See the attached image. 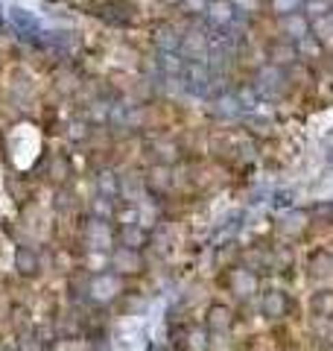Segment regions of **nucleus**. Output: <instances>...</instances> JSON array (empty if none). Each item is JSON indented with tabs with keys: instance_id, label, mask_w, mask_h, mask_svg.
<instances>
[{
	"instance_id": "obj_1",
	"label": "nucleus",
	"mask_w": 333,
	"mask_h": 351,
	"mask_svg": "<svg viewBox=\"0 0 333 351\" xmlns=\"http://www.w3.org/2000/svg\"><path fill=\"white\" fill-rule=\"evenodd\" d=\"M254 91H258L260 97H275L284 91V73H281V68L278 64H269V68H263L260 73H258V80H254Z\"/></svg>"
},
{
	"instance_id": "obj_2",
	"label": "nucleus",
	"mask_w": 333,
	"mask_h": 351,
	"mask_svg": "<svg viewBox=\"0 0 333 351\" xmlns=\"http://www.w3.org/2000/svg\"><path fill=\"white\" fill-rule=\"evenodd\" d=\"M281 29L290 41H301L313 32V21L304 15V9H298V12H290V15L281 18Z\"/></svg>"
},
{
	"instance_id": "obj_3",
	"label": "nucleus",
	"mask_w": 333,
	"mask_h": 351,
	"mask_svg": "<svg viewBox=\"0 0 333 351\" xmlns=\"http://www.w3.org/2000/svg\"><path fill=\"white\" fill-rule=\"evenodd\" d=\"M205 18H208V24L214 27V29H228L231 24H234V18L237 12L231 9V3H222V0H210L208 9H205Z\"/></svg>"
},
{
	"instance_id": "obj_4",
	"label": "nucleus",
	"mask_w": 333,
	"mask_h": 351,
	"mask_svg": "<svg viewBox=\"0 0 333 351\" xmlns=\"http://www.w3.org/2000/svg\"><path fill=\"white\" fill-rule=\"evenodd\" d=\"M152 44L158 47V53H175L182 44V36L173 24H158L152 27Z\"/></svg>"
},
{
	"instance_id": "obj_5",
	"label": "nucleus",
	"mask_w": 333,
	"mask_h": 351,
	"mask_svg": "<svg viewBox=\"0 0 333 351\" xmlns=\"http://www.w3.org/2000/svg\"><path fill=\"white\" fill-rule=\"evenodd\" d=\"M9 21H12V27L18 29L21 38H38V36H41L38 21L32 18L27 9H12V12H9Z\"/></svg>"
},
{
	"instance_id": "obj_6",
	"label": "nucleus",
	"mask_w": 333,
	"mask_h": 351,
	"mask_svg": "<svg viewBox=\"0 0 333 351\" xmlns=\"http://www.w3.org/2000/svg\"><path fill=\"white\" fill-rule=\"evenodd\" d=\"M182 76L187 80V88H190V91H199V94H205V91H208L210 73H208L205 64L199 68L196 62H187V64H184V71H182Z\"/></svg>"
},
{
	"instance_id": "obj_7",
	"label": "nucleus",
	"mask_w": 333,
	"mask_h": 351,
	"mask_svg": "<svg viewBox=\"0 0 333 351\" xmlns=\"http://www.w3.org/2000/svg\"><path fill=\"white\" fill-rule=\"evenodd\" d=\"M298 59V47H295V41H290V38H284V41H272L269 44V62L272 64H290V62H295Z\"/></svg>"
},
{
	"instance_id": "obj_8",
	"label": "nucleus",
	"mask_w": 333,
	"mask_h": 351,
	"mask_svg": "<svg viewBox=\"0 0 333 351\" xmlns=\"http://www.w3.org/2000/svg\"><path fill=\"white\" fill-rule=\"evenodd\" d=\"M179 50H182V56L187 62H199L196 59V50H199V56H205V53L210 50V41L205 36H199V32H190V36H182Z\"/></svg>"
},
{
	"instance_id": "obj_9",
	"label": "nucleus",
	"mask_w": 333,
	"mask_h": 351,
	"mask_svg": "<svg viewBox=\"0 0 333 351\" xmlns=\"http://www.w3.org/2000/svg\"><path fill=\"white\" fill-rule=\"evenodd\" d=\"M15 261H18V269L24 272V276H32V272L38 269V258H36V252L27 249V246H21L15 252Z\"/></svg>"
},
{
	"instance_id": "obj_10",
	"label": "nucleus",
	"mask_w": 333,
	"mask_h": 351,
	"mask_svg": "<svg viewBox=\"0 0 333 351\" xmlns=\"http://www.w3.org/2000/svg\"><path fill=\"white\" fill-rule=\"evenodd\" d=\"M307 0H269V9L278 15V18H284V15H290V12H298V9H304Z\"/></svg>"
},
{
	"instance_id": "obj_11",
	"label": "nucleus",
	"mask_w": 333,
	"mask_h": 351,
	"mask_svg": "<svg viewBox=\"0 0 333 351\" xmlns=\"http://www.w3.org/2000/svg\"><path fill=\"white\" fill-rule=\"evenodd\" d=\"M243 123H246L254 135H272V120L269 117H258V114H246L243 117Z\"/></svg>"
},
{
	"instance_id": "obj_12",
	"label": "nucleus",
	"mask_w": 333,
	"mask_h": 351,
	"mask_svg": "<svg viewBox=\"0 0 333 351\" xmlns=\"http://www.w3.org/2000/svg\"><path fill=\"white\" fill-rule=\"evenodd\" d=\"M161 71L170 73V76H182V56H175V53H161Z\"/></svg>"
},
{
	"instance_id": "obj_13",
	"label": "nucleus",
	"mask_w": 333,
	"mask_h": 351,
	"mask_svg": "<svg viewBox=\"0 0 333 351\" xmlns=\"http://www.w3.org/2000/svg\"><path fill=\"white\" fill-rule=\"evenodd\" d=\"M228 3L237 15H254V12H260L263 0H228Z\"/></svg>"
},
{
	"instance_id": "obj_14",
	"label": "nucleus",
	"mask_w": 333,
	"mask_h": 351,
	"mask_svg": "<svg viewBox=\"0 0 333 351\" xmlns=\"http://www.w3.org/2000/svg\"><path fill=\"white\" fill-rule=\"evenodd\" d=\"M208 3H210V0H182V9H184V12L187 15H205V9H208Z\"/></svg>"
},
{
	"instance_id": "obj_15",
	"label": "nucleus",
	"mask_w": 333,
	"mask_h": 351,
	"mask_svg": "<svg viewBox=\"0 0 333 351\" xmlns=\"http://www.w3.org/2000/svg\"><path fill=\"white\" fill-rule=\"evenodd\" d=\"M210 325L214 328H228L231 325V313L225 311V307H214V311H210Z\"/></svg>"
},
{
	"instance_id": "obj_16",
	"label": "nucleus",
	"mask_w": 333,
	"mask_h": 351,
	"mask_svg": "<svg viewBox=\"0 0 333 351\" xmlns=\"http://www.w3.org/2000/svg\"><path fill=\"white\" fill-rule=\"evenodd\" d=\"M217 112H219V114H225V117H234V114H240V103L234 100V97H222Z\"/></svg>"
},
{
	"instance_id": "obj_17",
	"label": "nucleus",
	"mask_w": 333,
	"mask_h": 351,
	"mask_svg": "<svg viewBox=\"0 0 333 351\" xmlns=\"http://www.w3.org/2000/svg\"><path fill=\"white\" fill-rule=\"evenodd\" d=\"M166 182H170V179H166V167H158V170H155V176L149 173V184H155L158 191L166 188Z\"/></svg>"
},
{
	"instance_id": "obj_18",
	"label": "nucleus",
	"mask_w": 333,
	"mask_h": 351,
	"mask_svg": "<svg viewBox=\"0 0 333 351\" xmlns=\"http://www.w3.org/2000/svg\"><path fill=\"white\" fill-rule=\"evenodd\" d=\"M164 3H166V6H179L182 0H164Z\"/></svg>"
},
{
	"instance_id": "obj_19",
	"label": "nucleus",
	"mask_w": 333,
	"mask_h": 351,
	"mask_svg": "<svg viewBox=\"0 0 333 351\" xmlns=\"http://www.w3.org/2000/svg\"><path fill=\"white\" fill-rule=\"evenodd\" d=\"M328 161H330V164H333V152H330V156H328Z\"/></svg>"
},
{
	"instance_id": "obj_20",
	"label": "nucleus",
	"mask_w": 333,
	"mask_h": 351,
	"mask_svg": "<svg viewBox=\"0 0 333 351\" xmlns=\"http://www.w3.org/2000/svg\"><path fill=\"white\" fill-rule=\"evenodd\" d=\"M0 147H3V138H0Z\"/></svg>"
}]
</instances>
